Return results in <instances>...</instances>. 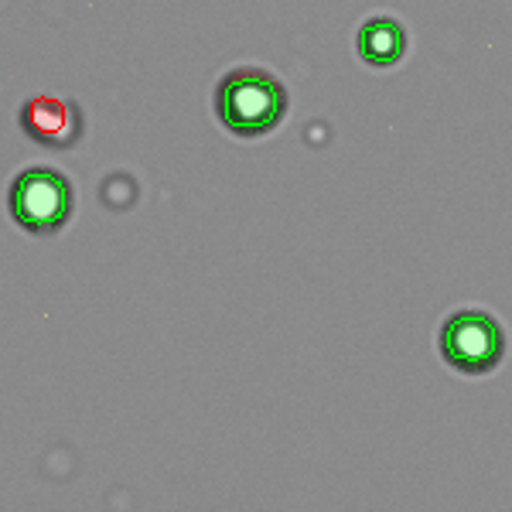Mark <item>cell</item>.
Segmentation results:
<instances>
[{
    "mask_svg": "<svg viewBox=\"0 0 512 512\" xmlns=\"http://www.w3.org/2000/svg\"><path fill=\"white\" fill-rule=\"evenodd\" d=\"M287 110L284 86L263 69H233L216 89V113L222 127L239 137H260L274 130Z\"/></svg>",
    "mask_w": 512,
    "mask_h": 512,
    "instance_id": "cell-1",
    "label": "cell"
},
{
    "mask_svg": "<svg viewBox=\"0 0 512 512\" xmlns=\"http://www.w3.org/2000/svg\"><path fill=\"white\" fill-rule=\"evenodd\" d=\"M11 216L28 233H55L72 216V181L55 168H28L11 185Z\"/></svg>",
    "mask_w": 512,
    "mask_h": 512,
    "instance_id": "cell-2",
    "label": "cell"
},
{
    "mask_svg": "<svg viewBox=\"0 0 512 512\" xmlns=\"http://www.w3.org/2000/svg\"><path fill=\"white\" fill-rule=\"evenodd\" d=\"M506 338L499 321L485 311H458L441 328V355L461 373H489L502 359Z\"/></svg>",
    "mask_w": 512,
    "mask_h": 512,
    "instance_id": "cell-3",
    "label": "cell"
},
{
    "mask_svg": "<svg viewBox=\"0 0 512 512\" xmlns=\"http://www.w3.org/2000/svg\"><path fill=\"white\" fill-rule=\"evenodd\" d=\"M21 127L45 147H72L82 137V113L59 96H31L21 110Z\"/></svg>",
    "mask_w": 512,
    "mask_h": 512,
    "instance_id": "cell-4",
    "label": "cell"
},
{
    "mask_svg": "<svg viewBox=\"0 0 512 512\" xmlns=\"http://www.w3.org/2000/svg\"><path fill=\"white\" fill-rule=\"evenodd\" d=\"M403 28L393 18H373L359 31V55L369 65H393L403 55Z\"/></svg>",
    "mask_w": 512,
    "mask_h": 512,
    "instance_id": "cell-5",
    "label": "cell"
}]
</instances>
